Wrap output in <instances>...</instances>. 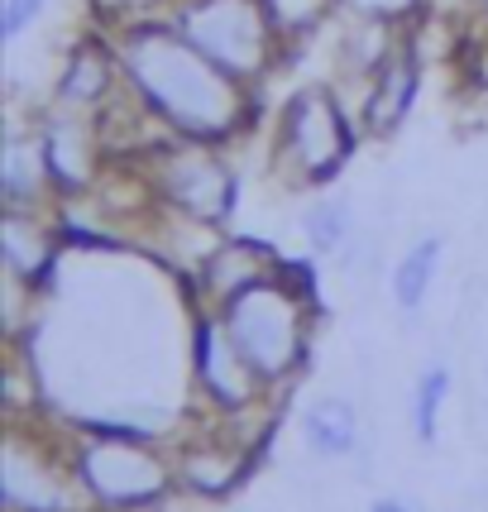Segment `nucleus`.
<instances>
[{
    "mask_svg": "<svg viewBox=\"0 0 488 512\" xmlns=\"http://www.w3.org/2000/svg\"><path fill=\"white\" fill-rule=\"evenodd\" d=\"M115 53H120V72L130 82L134 101L178 139L221 144L240 130L244 82H235L206 53H197L168 20L125 24Z\"/></svg>",
    "mask_w": 488,
    "mask_h": 512,
    "instance_id": "nucleus-1",
    "label": "nucleus"
},
{
    "mask_svg": "<svg viewBox=\"0 0 488 512\" xmlns=\"http://www.w3.org/2000/svg\"><path fill=\"white\" fill-rule=\"evenodd\" d=\"M307 297L311 283L302 288L292 278V264H283L273 268L268 278H259L254 288H244L221 302L225 331L240 345V355L249 359V369L259 379H278L302 359V350H307V335H302Z\"/></svg>",
    "mask_w": 488,
    "mask_h": 512,
    "instance_id": "nucleus-2",
    "label": "nucleus"
},
{
    "mask_svg": "<svg viewBox=\"0 0 488 512\" xmlns=\"http://www.w3.org/2000/svg\"><path fill=\"white\" fill-rule=\"evenodd\" d=\"M168 24L235 82H254L283 44L264 0H173Z\"/></svg>",
    "mask_w": 488,
    "mask_h": 512,
    "instance_id": "nucleus-3",
    "label": "nucleus"
},
{
    "mask_svg": "<svg viewBox=\"0 0 488 512\" xmlns=\"http://www.w3.org/2000/svg\"><path fill=\"white\" fill-rule=\"evenodd\" d=\"M350 149H355V130H350V115L340 111L335 91L302 87L283 106V120H278V168H288L297 182H307V187L331 182L345 168Z\"/></svg>",
    "mask_w": 488,
    "mask_h": 512,
    "instance_id": "nucleus-4",
    "label": "nucleus"
},
{
    "mask_svg": "<svg viewBox=\"0 0 488 512\" xmlns=\"http://www.w3.org/2000/svg\"><path fill=\"white\" fill-rule=\"evenodd\" d=\"M154 187L182 221L221 225L235 211V168L216 154V144L201 139H182L158 154Z\"/></svg>",
    "mask_w": 488,
    "mask_h": 512,
    "instance_id": "nucleus-5",
    "label": "nucleus"
},
{
    "mask_svg": "<svg viewBox=\"0 0 488 512\" xmlns=\"http://www.w3.org/2000/svg\"><path fill=\"white\" fill-rule=\"evenodd\" d=\"M417 91H422V63L407 44H393V53L378 63V72L369 77V96H364V130L374 139L402 130V120L417 106Z\"/></svg>",
    "mask_w": 488,
    "mask_h": 512,
    "instance_id": "nucleus-6",
    "label": "nucleus"
},
{
    "mask_svg": "<svg viewBox=\"0 0 488 512\" xmlns=\"http://www.w3.org/2000/svg\"><path fill=\"white\" fill-rule=\"evenodd\" d=\"M82 474L96 493H106L115 503H134V498H149L158 493L163 474L158 465L134 446H115V441H101V446L82 450Z\"/></svg>",
    "mask_w": 488,
    "mask_h": 512,
    "instance_id": "nucleus-7",
    "label": "nucleus"
},
{
    "mask_svg": "<svg viewBox=\"0 0 488 512\" xmlns=\"http://www.w3.org/2000/svg\"><path fill=\"white\" fill-rule=\"evenodd\" d=\"M39 139H44L53 187L58 192L87 187L91 182V130H87V120H82V111L53 115L48 125H39Z\"/></svg>",
    "mask_w": 488,
    "mask_h": 512,
    "instance_id": "nucleus-8",
    "label": "nucleus"
},
{
    "mask_svg": "<svg viewBox=\"0 0 488 512\" xmlns=\"http://www.w3.org/2000/svg\"><path fill=\"white\" fill-rule=\"evenodd\" d=\"M115 72H120V53L101 44H82L67 58L63 77H58V101L67 111H96L111 101Z\"/></svg>",
    "mask_w": 488,
    "mask_h": 512,
    "instance_id": "nucleus-9",
    "label": "nucleus"
},
{
    "mask_svg": "<svg viewBox=\"0 0 488 512\" xmlns=\"http://www.w3.org/2000/svg\"><path fill=\"white\" fill-rule=\"evenodd\" d=\"M273 249H264L259 240H230V245H211L206 264H201V288L211 297H235V292L254 288L259 278L273 273Z\"/></svg>",
    "mask_w": 488,
    "mask_h": 512,
    "instance_id": "nucleus-10",
    "label": "nucleus"
},
{
    "mask_svg": "<svg viewBox=\"0 0 488 512\" xmlns=\"http://www.w3.org/2000/svg\"><path fill=\"white\" fill-rule=\"evenodd\" d=\"M44 187H53L44 139H39V134H24V130H10L5 149H0V192H5V206L29 211Z\"/></svg>",
    "mask_w": 488,
    "mask_h": 512,
    "instance_id": "nucleus-11",
    "label": "nucleus"
},
{
    "mask_svg": "<svg viewBox=\"0 0 488 512\" xmlns=\"http://www.w3.org/2000/svg\"><path fill=\"white\" fill-rule=\"evenodd\" d=\"M0 249H5L10 278H24V283H39V273H48V264H53V240H48V230L39 225V216H29L20 206L5 211Z\"/></svg>",
    "mask_w": 488,
    "mask_h": 512,
    "instance_id": "nucleus-12",
    "label": "nucleus"
},
{
    "mask_svg": "<svg viewBox=\"0 0 488 512\" xmlns=\"http://www.w3.org/2000/svg\"><path fill=\"white\" fill-rule=\"evenodd\" d=\"M441 259H445L441 235H422V240L407 245V254L393 268V302H398L402 316H417L426 307V297L436 288V273H441Z\"/></svg>",
    "mask_w": 488,
    "mask_h": 512,
    "instance_id": "nucleus-13",
    "label": "nucleus"
},
{
    "mask_svg": "<svg viewBox=\"0 0 488 512\" xmlns=\"http://www.w3.org/2000/svg\"><path fill=\"white\" fill-rule=\"evenodd\" d=\"M302 436L311 441L316 455H350L355 450V436H359V422H355V407L345 398H321L307 407V417H302Z\"/></svg>",
    "mask_w": 488,
    "mask_h": 512,
    "instance_id": "nucleus-14",
    "label": "nucleus"
},
{
    "mask_svg": "<svg viewBox=\"0 0 488 512\" xmlns=\"http://www.w3.org/2000/svg\"><path fill=\"white\" fill-rule=\"evenodd\" d=\"M302 235H307V245L316 254H345L350 240L359 235V221H355V206L350 197H321L307 206V216H302Z\"/></svg>",
    "mask_w": 488,
    "mask_h": 512,
    "instance_id": "nucleus-15",
    "label": "nucleus"
},
{
    "mask_svg": "<svg viewBox=\"0 0 488 512\" xmlns=\"http://www.w3.org/2000/svg\"><path fill=\"white\" fill-rule=\"evenodd\" d=\"M264 10L273 20V29H278V39H302V34L326 24L335 0H264Z\"/></svg>",
    "mask_w": 488,
    "mask_h": 512,
    "instance_id": "nucleus-16",
    "label": "nucleus"
},
{
    "mask_svg": "<svg viewBox=\"0 0 488 512\" xmlns=\"http://www.w3.org/2000/svg\"><path fill=\"white\" fill-rule=\"evenodd\" d=\"M450 393V369L445 364H431L417 379V393H412V422L422 431V441H436V417H441V402Z\"/></svg>",
    "mask_w": 488,
    "mask_h": 512,
    "instance_id": "nucleus-17",
    "label": "nucleus"
},
{
    "mask_svg": "<svg viewBox=\"0 0 488 512\" xmlns=\"http://www.w3.org/2000/svg\"><path fill=\"white\" fill-rule=\"evenodd\" d=\"M44 5L48 0H5V5H0V34H5V44H20L24 29L39 24Z\"/></svg>",
    "mask_w": 488,
    "mask_h": 512,
    "instance_id": "nucleus-18",
    "label": "nucleus"
},
{
    "mask_svg": "<svg viewBox=\"0 0 488 512\" xmlns=\"http://www.w3.org/2000/svg\"><path fill=\"white\" fill-rule=\"evenodd\" d=\"M359 15H369V20H402V15H412V10H422V0H350Z\"/></svg>",
    "mask_w": 488,
    "mask_h": 512,
    "instance_id": "nucleus-19",
    "label": "nucleus"
},
{
    "mask_svg": "<svg viewBox=\"0 0 488 512\" xmlns=\"http://www.w3.org/2000/svg\"><path fill=\"white\" fill-rule=\"evenodd\" d=\"M91 5H96L101 15H115V20H120V15H139V10H149V5H158V0H91Z\"/></svg>",
    "mask_w": 488,
    "mask_h": 512,
    "instance_id": "nucleus-20",
    "label": "nucleus"
},
{
    "mask_svg": "<svg viewBox=\"0 0 488 512\" xmlns=\"http://www.w3.org/2000/svg\"><path fill=\"white\" fill-rule=\"evenodd\" d=\"M374 512H407V508H402V503H393V498H388V503H374Z\"/></svg>",
    "mask_w": 488,
    "mask_h": 512,
    "instance_id": "nucleus-21",
    "label": "nucleus"
},
{
    "mask_svg": "<svg viewBox=\"0 0 488 512\" xmlns=\"http://www.w3.org/2000/svg\"><path fill=\"white\" fill-rule=\"evenodd\" d=\"M484 10H488V0H484Z\"/></svg>",
    "mask_w": 488,
    "mask_h": 512,
    "instance_id": "nucleus-22",
    "label": "nucleus"
}]
</instances>
